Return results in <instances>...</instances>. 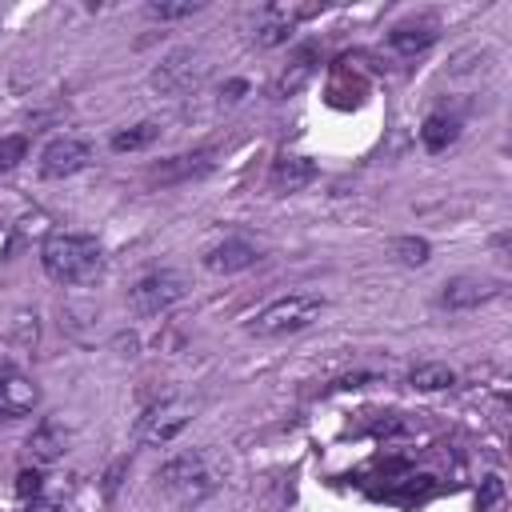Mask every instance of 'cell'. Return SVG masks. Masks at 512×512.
I'll use <instances>...</instances> for the list:
<instances>
[{"label":"cell","mask_w":512,"mask_h":512,"mask_svg":"<svg viewBox=\"0 0 512 512\" xmlns=\"http://www.w3.org/2000/svg\"><path fill=\"white\" fill-rule=\"evenodd\" d=\"M156 480L168 496H176L184 504H196V500H204L220 488V464L208 452H180V456L160 464Z\"/></svg>","instance_id":"7a4b0ae2"},{"label":"cell","mask_w":512,"mask_h":512,"mask_svg":"<svg viewBox=\"0 0 512 512\" xmlns=\"http://www.w3.org/2000/svg\"><path fill=\"white\" fill-rule=\"evenodd\" d=\"M40 264L56 284H92L104 272V248L96 236L52 232L40 248Z\"/></svg>","instance_id":"6da1fadb"},{"label":"cell","mask_w":512,"mask_h":512,"mask_svg":"<svg viewBox=\"0 0 512 512\" xmlns=\"http://www.w3.org/2000/svg\"><path fill=\"white\" fill-rule=\"evenodd\" d=\"M204 80V56L196 48H176L152 68V88L160 96H184Z\"/></svg>","instance_id":"8992f818"},{"label":"cell","mask_w":512,"mask_h":512,"mask_svg":"<svg viewBox=\"0 0 512 512\" xmlns=\"http://www.w3.org/2000/svg\"><path fill=\"white\" fill-rule=\"evenodd\" d=\"M288 36H292V12H284V16H272V20H264V24L256 28V44H260V48L284 44Z\"/></svg>","instance_id":"ffe728a7"},{"label":"cell","mask_w":512,"mask_h":512,"mask_svg":"<svg viewBox=\"0 0 512 512\" xmlns=\"http://www.w3.org/2000/svg\"><path fill=\"white\" fill-rule=\"evenodd\" d=\"M392 256H396L400 264H424V260L432 256V244H428L424 236H396V240H392Z\"/></svg>","instance_id":"d6986e66"},{"label":"cell","mask_w":512,"mask_h":512,"mask_svg":"<svg viewBox=\"0 0 512 512\" xmlns=\"http://www.w3.org/2000/svg\"><path fill=\"white\" fill-rule=\"evenodd\" d=\"M8 372H12V368H0V384H4V380H8Z\"/></svg>","instance_id":"484cf974"},{"label":"cell","mask_w":512,"mask_h":512,"mask_svg":"<svg viewBox=\"0 0 512 512\" xmlns=\"http://www.w3.org/2000/svg\"><path fill=\"white\" fill-rule=\"evenodd\" d=\"M28 156V140L24 136H0V172L16 168Z\"/></svg>","instance_id":"7402d4cb"},{"label":"cell","mask_w":512,"mask_h":512,"mask_svg":"<svg viewBox=\"0 0 512 512\" xmlns=\"http://www.w3.org/2000/svg\"><path fill=\"white\" fill-rule=\"evenodd\" d=\"M456 136H460V120L444 116V112H432L424 120V128H420V140H424L428 152H444L448 144H456Z\"/></svg>","instance_id":"9a60e30c"},{"label":"cell","mask_w":512,"mask_h":512,"mask_svg":"<svg viewBox=\"0 0 512 512\" xmlns=\"http://www.w3.org/2000/svg\"><path fill=\"white\" fill-rule=\"evenodd\" d=\"M260 260V248L256 244H248V240H240V236H232V240H224V244H216V248H208L204 252V268L208 272H240V268H252Z\"/></svg>","instance_id":"9c48e42d"},{"label":"cell","mask_w":512,"mask_h":512,"mask_svg":"<svg viewBox=\"0 0 512 512\" xmlns=\"http://www.w3.org/2000/svg\"><path fill=\"white\" fill-rule=\"evenodd\" d=\"M200 8H204L200 0H176V4H164V0H160V4H148L144 16H148V20H184V16H196Z\"/></svg>","instance_id":"44dd1931"},{"label":"cell","mask_w":512,"mask_h":512,"mask_svg":"<svg viewBox=\"0 0 512 512\" xmlns=\"http://www.w3.org/2000/svg\"><path fill=\"white\" fill-rule=\"evenodd\" d=\"M312 76V52H300V60L288 68V72H280V80L272 84V96H292V92H300L304 88V80Z\"/></svg>","instance_id":"ac0fdd59"},{"label":"cell","mask_w":512,"mask_h":512,"mask_svg":"<svg viewBox=\"0 0 512 512\" xmlns=\"http://www.w3.org/2000/svg\"><path fill=\"white\" fill-rule=\"evenodd\" d=\"M212 168V152H192V156H172L164 164L152 168V180L160 184H180V180H192V176H204Z\"/></svg>","instance_id":"4fadbf2b"},{"label":"cell","mask_w":512,"mask_h":512,"mask_svg":"<svg viewBox=\"0 0 512 512\" xmlns=\"http://www.w3.org/2000/svg\"><path fill=\"white\" fill-rule=\"evenodd\" d=\"M240 92H248V84L244 80H232L228 84V100H240Z\"/></svg>","instance_id":"d4e9b609"},{"label":"cell","mask_w":512,"mask_h":512,"mask_svg":"<svg viewBox=\"0 0 512 512\" xmlns=\"http://www.w3.org/2000/svg\"><path fill=\"white\" fill-rule=\"evenodd\" d=\"M408 384L416 388V392H444V388H452L456 384V372L448 368V364H416L412 372H408Z\"/></svg>","instance_id":"2e32d148"},{"label":"cell","mask_w":512,"mask_h":512,"mask_svg":"<svg viewBox=\"0 0 512 512\" xmlns=\"http://www.w3.org/2000/svg\"><path fill=\"white\" fill-rule=\"evenodd\" d=\"M156 136H160V124H156V120H140V124L120 128V132L112 136V152H140V148H148Z\"/></svg>","instance_id":"e0dca14e"},{"label":"cell","mask_w":512,"mask_h":512,"mask_svg":"<svg viewBox=\"0 0 512 512\" xmlns=\"http://www.w3.org/2000/svg\"><path fill=\"white\" fill-rule=\"evenodd\" d=\"M16 340H20V344H36V316L24 312V316L16 320Z\"/></svg>","instance_id":"cb8c5ba5"},{"label":"cell","mask_w":512,"mask_h":512,"mask_svg":"<svg viewBox=\"0 0 512 512\" xmlns=\"http://www.w3.org/2000/svg\"><path fill=\"white\" fill-rule=\"evenodd\" d=\"M184 300V276L172 272V268H156L148 276H140L132 288H128V304L140 312V316H160L168 312L172 304Z\"/></svg>","instance_id":"5b68a950"},{"label":"cell","mask_w":512,"mask_h":512,"mask_svg":"<svg viewBox=\"0 0 512 512\" xmlns=\"http://www.w3.org/2000/svg\"><path fill=\"white\" fill-rule=\"evenodd\" d=\"M192 412H196V404L188 396H168V400L144 408V416L136 420V440L148 444V448H164L188 428Z\"/></svg>","instance_id":"277c9868"},{"label":"cell","mask_w":512,"mask_h":512,"mask_svg":"<svg viewBox=\"0 0 512 512\" xmlns=\"http://www.w3.org/2000/svg\"><path fill=\"white\" fill-rule=\"evenodd\" d=\"M28 452H32L40 464H52V460H60V456L68 452V432H64L56 420H44V424L32 428V436H28Z\"/></svg>","instance_id":"5bb4252c"},{"label":"cell","mask_w":512,"mask_h":512,"mask_svg":"<svg viewBox=\"0 0 512 512\" xmlns=\"http://www.w3.org/2000/svg\"><path fill=\"white\" fill-rule=\"evenodd\" d=\"M16 492L28 500V496H36L40 492V472H32V468H24L20 476H16Z\"/></svg>","instance_id":"603a6c76"},{"label":"cell","mask_w":512,"mask_h":512,"mask_svg":"<svg viewBox=\"0 0 512 512\" xmlns=\"http://www.w3.org/2000/svg\"><path fill=\"white\" fill-rule=\"evenodd\" d=\"M88 160H92V144L84 136H56L40 152V176L64 180V176H76L80 168H88Z\"/></svg>","instance_id":"52a82bcc"},{"label":"cell","mask_w":512,"mask_h":512,"mask_svg":"<svg viewBox=\"0 0 512 512\" xmlns=\"http://www.w3.org/2000/svg\"><path fill=\"white\" fill-rule=\"evenodd\" d=\"M500 296V284L488 280V276H452L444 288H440V308L448 312H472L488 300Z\"/></svg>","instance_id":"ba28073f"},{"label":"cell","mask_w":512,"mask_h":512,"mask_svg":"<svg viewBox=\"0 0 512 512\" xmlns=\"http://www.w3.org/2000/svg\"><path fill=\"white\" fill-rule=\"evenodd\" d=\"M40 400L36 384L20 372H8V380L0 384V420H20L24 412H32Z\"/></svg>","instance_id":"8fae6325"},{"label":"cell","mask_w":512,"mask_h":512,"mask_svg":"<svg viewBox=\"0 0 512 512\" xmlns=\"http://www.w3.org/2000/svg\"><path fill=\"white\" fill-rule=\"evenodd\" d=\"M316 176H320L316 160L296 156V152H288V156H280V160L272 164V188H276V192H300V188H308Z\"/></svg>","instance_id":"30bf717a"},{"label":"cell","mask_w":512,"mask_h":512,"mask_svg":"<svg viewBox=\"0 0 512 512\" xmlns=\"http://www.w3.org/2000/svg\"><path fill=\"white\" fill-rule=\"evenodd\" d=\"M388 44H392L396 52H404V56H416V52H424V48L436 44V24H432V20H408V24H396V28L388 32Z\"/></svg>","instance_id":"7c38bea8"},{"label":"cell","mask_w":512,"mask_h":512,"mask_svg":"<svg viewBox=\"0 0 512 512\" xmlns=\"http://www.w3.org/2000/svg\"><path fill=\"white\" fill-rule=\"evenodd\" d=\"M320 312H324V300H320V296H312V292H292V296H280V300H272L268 308H260V312L248 320V336H256V340H280V336L304 332Z\"/></svg>","instance_id":"3957f363"}]
</instances>
